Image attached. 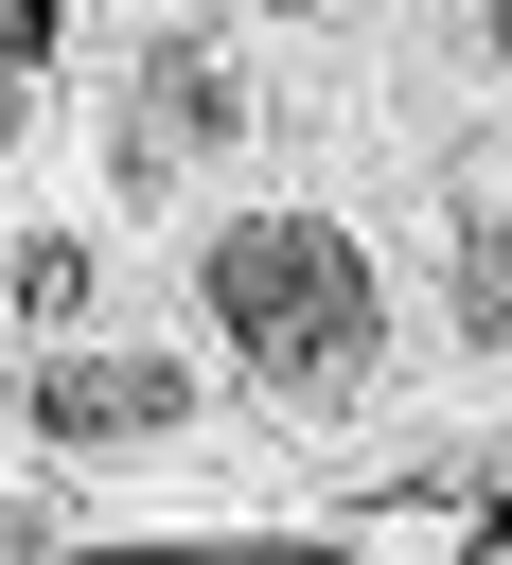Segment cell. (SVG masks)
<instances>
[{"mask_svg":"<svg viewBox=\"0 0 512 565\" xmlns=\"http://www.w3.org/2000/svg\"><path fill=\"white\" fill-rule=\"evenodd\" d=\"M124 106H141V141H124V159H141V177H159V159H212V141H230V124H247V88H230V53H194V35H159V53H141V88H124Z\"/></svg>","mask_w":512,"mask_h":565,"instance_id":"3","label":"cell"},{"mask_svg":"<svg viewBox=\"0 0 512 565\" xmlns=\"http://www.w3.org/2000/svg\"><path fill=\"white\" fill-rule=\"evenodd\" d=\"M0 282H18V318H71V300H88V247H71V230H35Z\"/></svg>","mask_w":512,"mask_h":565,"instance_id":"5","label":"cell"},{"mask_svg":"<svg viewBox=\"0 0 512 565\" xmlns=\"http://www.w3.org/2000/svg\"><path fill=\"white\" fill-rule=\"evenodd\" d=\"M459 353H512V212H459Z\"/></svg>","mask_w":512,"mask_h":565,"instance_id":"4","label":"cell"},{"mask_svg":"<svg viewBox=\"0 0 512 565\" xmlns=\"http://www.w3.org/2000/svg\"><path fill=\"white\" fill-rule=\"evenodd\" d=\"M0 141H18V71H0Z\"/></svg>","mask_w":512,"mask_h":565,"instance_id":"7","label":"cell"},{"mask_svg":"<svg viewBox=\"0 0 512 565\" xmlns=\"http://www.w3.org/2000/svg\"><path fill=\"white\" fill-rule=\"evenodd\" d=\"M53 35H71V0H0V71H53Z\"/></svg>","mask_w":512,"mask_h":565,"instance_id":"6","label":"cell"},{"mask_svg":"<svg viewBox=\"0 0 512 565\" xmlns=\"http://www.w3.org/2000/svg\"><path fill=\"white\" fill-rule=\"evenodd\" d=\"M494 53H512V0H494Z\"/></svg>","mask_w":512,"mask_h":565,"instance_id":"8","label":"cell"},{"mask_svg":"<svg viewBox=\"0 0 512 565\" xmlns=\"http://www.w3.org/2000/svg\"><path fill=\"white\" fill-rule=\"evenodd\" d=\"M194 300H212V335H230L282 406H335V388H371V353H388V282H371V247H353L335 212H230V230L194 247Z\"/></svg>","mask_w":512,"mask_h":565,"instance_id":"1","label":"cell"},{"mask_svg":"<svg viewBox=\"0 0 512 565\" xmlns=\"http://www.w3.org/2000/svg\"><path fill=\"white\" fill-rule=\"evenodd\" d=\"M35 424L88 441V459H124V441L194 424V388H177V353H53V371H35Z\"/></svg>","mask_w":512,"mask_h":565,"instance_id":"2","label":"cell"}]
</instances>
